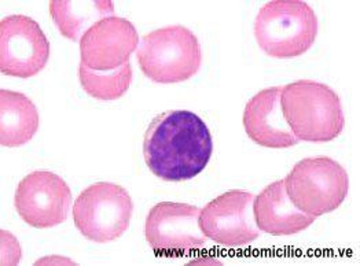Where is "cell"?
<instances>
[{
	"label": "cell",
	"mask_w": 360,
	"mask_h": 266,
	"mask_svg": "<svg viewBox=\"0 0 360 266\" xmlns=\"http://www.w3.org/2000/svg\"><path fill=\"white\" fill-rule=\"evenodd\" d=\"M50 58V43L30 17L15 14L0 21V72L17 79L40 73Z\"/></svg>",
	"instance_id": "cell-8"
},
{
	"label": "cell",
	"mask_w": 360,
	"mask_h": 266,
	"mask_svg": "<svg viewBox=\"0 0 360 266\" xmlns=\"http://www.w3.org/2000/svg\"><path fill=\"white\" fill-rule=\"evenodd\" d=\"M281 92L282 87L262 89L246 103L243 128L246 135L259 146L289 148L299 143L283 117Z\"/></svg>",
	"instance_id": "cell-12"
},
{
	"label": "cell",
	"mask_w": 360,
	"mask_h": 266,
	"mask_svg": "<svg viewBox=\"0 0 360 266\" xmlns=\"http://www.w3.org/2000/svg\"><path fill=\"white\" fill-rule=\"evenodd\" d=\"M212 152L210 128L188 110H169L155 116L143 139L148 168L165 181H186L198 176L210 164Z\"/></svg>",
	"instance_id": "cell-1"
},
{
	"label": "cell",
	"mask_w": 360,
	"mask_h": 266,
	"mask_svg": "<svg viewBox=\"0 0 360 266\" xmlns=\"http://www.w3.org/2000/svg\"><path fill=\"white\" fill-rule=\"evenodd\" d=\"M253 213L259 230L274 237L299 234L315 221V217L305 214L290 201L285 180L274 181L255 197Z\"/></svg>",
	"instance_id": "cell-13"
},
{
	"label": "cell",
	"mask_w": 360,
	"mask_h": 266,
	"mask_svg": "<svg viewBox=\"0 0 360 266\" xmlns=\"http://www.w3.org/2000/svg\"><path fill=\"white\" fill-rule=\"evenodd\" d=\"M72 191L58 175L47 171L32 172L17 187L14 205L20 217L33 228H53L66 221Z\"/></svg>",
	"instance_id": "cell-10"
},
{
	"label": "cell",
	"mask_w": 360,
	"mask_h": 266,
	"mask_svg": "<svg viewBox=\"0 0 360 266\" xmlns=\"http://www.w3.org/2000/svg\"><path fill=\"white\" fill-rule=\"evenodd\" d=\"M260 48L272 58L290 60L307 53L318 36V17L300 0H274L264 4L255 21Z\"/></svg>",
	"instance_id": "cell-3"
},
{
	"label": "cell",
	"mask_w": 360,
	"mask_h": 266,
	"mask_svg": "<svg viewBox=\"0 0 360 266\" xmlns=\"http://www.w3.org/2000/svg\"><path fill=\"white\" fill-rule=\"evenodd\" d=\"M134 202L119 184L95 182L75 201L73 220L82 235L95 243H109L129 227Z\"/></svg>",
	"instance_id": "cell-6"
},
{
	"label": "cell",
	"mask_w": 360,
	"mask_h": 266,
	"mask_svg": "<svg viewBox=\"0 0 360 266\" xmlns=\"http://www.w3.org/2000/svg\"><path fill=\"white\" fill-rule=\"evenodd\" d=\"M145 235L153 251L161 257H184L208 243L200 227V208L188 204L161 202L151 207Z\"/></svg>",
	"instance_id": "cell-7"
},
{
	"label": "cell",
	"mask_w": 360,
	"mask_h": 266,
	"mask_svg": "<svg viewBox=\"0 0 360 266\" xmlns=\"http://www.w3.org/2000/svg\"><path fill=\"white\" fill-rule=\"evenodd\" d=\"M79 79L83 89L98 100H117L125 95L132 81L131 63H125L116 70L96 72L80 62Z\"/></svg>",
	"instance_id": "cell-16"
},
{
	"label": "cell",
	"mask_w": 360,
	"mask_h": 266,
	"mask_svg": "<svg viewBox=\"0 0 360 266\" xmlns=\"http://www.w3.org/2000/svg\"><path fill=\"white\" fill-rule=\"evenodd\" d=\"M50 14L60 34L72 41L82 40L83 34L98 21L115 17L112 1H50Z\"/></svg>",
	"instance_id": "cell-15"
},
{
	"label": "cell",
	"mask_w": 360,
	"mask_h": 266,
	"mask_svg": "<svg viewBox=\"0 0 360 266\" xmlns=\"http://www.w3.org/2000/svg\"><path fill=\"white\" fill-rule=\"evenodd\" d=\"M39 129V112L21 92L0 89V145L21 147L32 140Z\"/></svg>",
	"instance_id": "cell-14"
},
{
	"label": "cell",
	"mask_w": 360,
	"mask_h": 266,
	"mask_svg": "<svg viewBox=\"0 0 360 266\" xmlns=\"http://www.w3.org/2000/svg\"><path fill=\"white\" fill-rule=\"evenodd\" d=\"M136 57L143 74L151 81L174 84L191 79L200 70L202 50L191 30L171 25L146 34Z\"/></svg>",
	"instance_id": "cell-4"
},
{
	"label": "cell",
	"mask_w": 360,
	"mask_h": 266,
	"mask_svg": "<svg viewBox=\"0 0 360 266\" xmlns=\"http://www.w3.org/2000/svg\"><path fill=\"white\" fill-rule=\"evenodd\" d=\"M281 106L292 132L302 142H331L345 125L340 96L323 83L299 80L282 87Z\"/></svg>",
	"instance_id": "cell-2"
},
{
	"label": "cell",
	"mask_w": 360,
	"mask_h": 266,
	"mask_svg": "<svg viewBox=\"0 0 360 266\" xmlns=\"http://www.w3.org/2000/svg\"><path fill=\"white\" fill-rule=\"evenodd\" d=\"M285 187L295 206L316 218L342 205L348 195L349 178L329 157L305 158L285 178Z\"/></svg>",
	"instance_id": "cell-5"
},
{
	"label": "cell",
	"mask_w": 360,
	"mask_h": 266,
	"mask_svg": "<svg viewBox=\"0 0 360 266\" xmlns=\"http://www.w3.org/2000/svg\"><path fill=\"white\" fill-rule=\"evenodd\" d=\"M139 47V34L134 24L121 17L98 21L80 40L82 63L96 72L116 70L129 62Z\"/></svg>",
	"instance_id": "cell-11"
},
{
	"label": "cell",
	"mask_w": 360,
	"mask_h": 266,
	"mask_svg": "<svg viewBox=\"0 0 360 266\" xmlns=\"http://www.w3.org/2000/svg\"><path fill=\"white\" fill-rule=\"evenodd\" d=\"M255 195L248 191H227L200 210L204 235L224 247H243L260 232L253 213Z\"/></svg>",
	"instance_id": "cell-9"
}]
</instances>
